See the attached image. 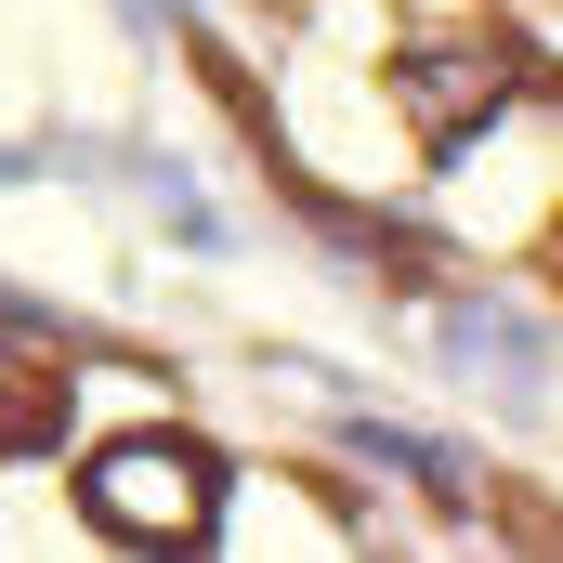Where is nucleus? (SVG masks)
Wrapping results in <instances>:
<instances>
[{
  "label": "nucleus",
  "mask_w": 563,
  "mask_h": 563,
  "mask_svg": "<svg viewBox=\"0 0 563 563\" xmlns=\"http://www.w3.org/2000/svg\"><path fill=\"white\" fill-rule=\"evenodd\" d=\"M79 511H92L106 538H132V551H184V538H210V459H197L184 432H132V445L92 459Z\"/></svg>",
  "instance_id": "nucleus-1"
},
{
  "label": "nucleus",
  "mask_w": 563,
  "mask_h": 563,
  "mask_svg": "<svg viewBox=\"0 0 563 563\" xmlns=\"http://www.w3.org/2000/svg\"><path fill=\"white\" fill-rule=\"evenodd\" d=\"M66 354H40V341H13L0 328V459H26V445H53L66 432Z\"/></svg>",
  "instance_id": "nucleus-2"
},
{
  "label": "nucleus",
  "mask_w": 563,
  "mask_h": 563,
  "mask_svg": "<svg viewBox=\"0 0 563 563\" xmlns=\"http://www.w3.org/2000/svg\"><path fill=\"white\" fill-rule=\"evenodd\" d=\"M394 92H407V119H420V132H459L472 106H498V40H485V53H472V40H432Z\"/></svg>",
  "instance_id": "nucleus-3"
}]
</instances>
